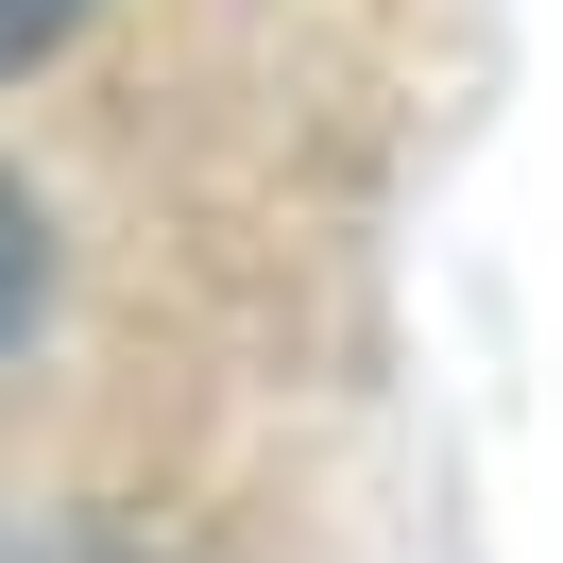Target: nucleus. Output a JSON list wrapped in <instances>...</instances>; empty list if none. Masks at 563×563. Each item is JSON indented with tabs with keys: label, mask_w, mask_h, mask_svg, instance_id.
<instances>
[{
	"label": "nucleus",
	"mask_w": 563,
	"mask_h": 563,
	"mask_svg": "<svg viewBox=\"0 0 563 563\" xmlns=\"http://www.w3.org/2000/svg\"><path fill=\"white\" fill-rule=\"evenodd\" d=\"M35 274H52V256H35V206H18V172H0V342H18V308H35Z\"/></svg>",
	"instance_id": "nucleus-1"
},
{
	"label": "nucleus",
	"mask_w": 563,
	"mask_h": 563,
	"mask_svg": "<svg viewBox=\"0 0 563 563\" xmlns=\"http://www.w3.org/2000/svg\"><path fill=\"white\" fill-rule=\"evenodd\" d=\"M69 18H86V0H0V69H35V52L69 35Z\"/></svg>",
	"instance_id": "nucleus-2"
}]
</instances>
